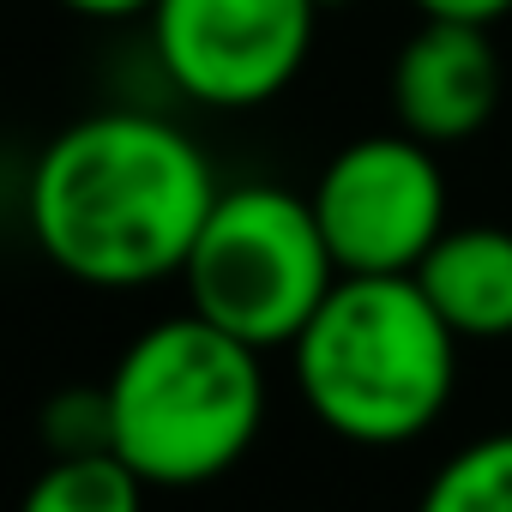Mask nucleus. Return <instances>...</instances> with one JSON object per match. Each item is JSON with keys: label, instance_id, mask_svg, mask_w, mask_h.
I'll use <instances>...</instances> for the list:
<instances>
[{"label": "nucleus", "instance_id": "nucleus-5", "mask_svg": "<svg viewBox=\"0 0 512 512\" xmlns=\"http://www.w3.org/2000/svg\"><path fill=\"white\" fill-rule=\"evenodd\" d=\"M308 211L338 278H410L446 229V175L434 145L410 133H368L320 169Z\"/></svg>", "mask_w": 512, "mask_h": 512}, {"label": "nucleus", "instance_id": "nucleus-11", "mask_svg": "<svg viewBox=\"0 0 512 512\" xmlns=\"http://www.w3.org/2000/svg\"><path fill=\"white\" fill-rule=\"evenodd\" d=\"M422 19H446V25H500L512 13V0H410Z\"/></svg>", "mask_w": 512, "mask_h": 512}, {"label": "nucleus", "instance_id": "nucleus-3", "mask_svg": "<svg viewBox=\"0 0 512 512\" xmlns=\"http://www.w3.org/2000/svg\"><path fill=\"white\" fill-rule=\"evenodd\" d=\"M109 452L145 488H199L241 464L266 422L260 350L199 314L145 326L103 380Z\"/></svg>", "mask_w": 512, "mask_h": 512}, {"label": "nucleus", "instance_id": "nucleus-7", "mask_svg": "<svg viewBox=\"0 0 512 512\" xmlns=\"http://www.w3.org/2000/svg\"><path fill=\"white\" fill-rule=\"evenodd\" d=\"M392 109L398 133L422 145H458L482 133L500 109V55L488 25L422 19V31L392 61Z\"/></svg>", "mask_w": 512, "mask_h": 512}, {"label": "nucleus", "instance_id": "nucleus-8", "mask_svg": "<svg viewBox=\"0 0 512 512\" xmlns=\"http://www.w3.org/2000/svg\"><path fill=\"white\" fill-rule=\"evenodd\" d=\"M410 284L428 296V308L458 344L512 338V229H440L434 247L416 260Z\"/></svg>", "mask_w": 512, "mask_h": 512}, {"label": "nucleus", "instance_id": "nucleus-6", "mask_svg": "<svg viewBox=\"0 0 512 512\" xmlns=\"http://www.w3.org/2000/svg\"><path fill=\"white\" fill-rule=\"evenodd\" d=\"M151 49L205 109H260L314 49V0H151Z\"/></svg>", "mask_w": 512, "mask_h": 512}, {"label": "nucleus", "instance_id": "nucleus-2", "mask_svg": "<svg viewBox=\"0 0 512 512\" xmlns=\"http://www.w3.org/2000/svg\"><path fill=\"white\" fill-rule=\"evenodd\" d=\"M290 356L308 410L350 446L428 434L458 386V338L410 278H338Z\"/></svg>", "mask_w": 512, "mask_h": 512}, {"label": "nucleus", "instance_id": "nucleus-12", "mask_svg": "<svg viewBox=\"0 0 512 512\" xmlns=\"http://www.w3.org/2000/svg\"><path fill=\"white\" fill-rule=\"evenodd\" d=\"M67 13H79V19H97V25H115V19H139V13H151V0H61Z\"/></svg>", "mask_w": 512, "mask_h": 512}, {"label": "nucleus", "instance_id": "nucleus-4", "mask_svg": "<svg viewBox=\"0 0 512 512\" xmlns=\"http://www.w3.org/2000/svg\"><path fill=\"white\" fill-rule=\"evenodd\" d=\"M187 314L229 332L247 350H290L308 314L338 284V266L320 241L308 193L241 181L217 187L187 260Z\"/></svg>", "mask_w": 512, "mask_h": 512}, {"label": "nucleus", "instance_id": "nucleus-10", "mask_svg": "<svg viewBox=\"0 0 512 512\" xmlns=\"http://www.w3.org/2000/svg\"><path fill=\"white\" fill-rule=\"evenodd\" d=\"M416 512H512V428L452 452L428 476Z\"/></svg>", "mask_w": 512, "mask_h": 512}, {"label": "nucleus", "instance_id": "nucleus-9", "mask_svg": "<svg viewBox=\"0 0 512 512\" xmlns=\"http://www.w3.org/2000/svg\"><path fill=\"white\" fill-rule=\"evenodd\" d=\"M19 512H145V482L103 452H55L25 488Z\"/></svg>", "mask_w": 512, "mask_h": 512}, {"label": "nucleus", "instance_id": "nucleus-1", "mask_svg": "<svg viewBox=\"0 0 512 512\" xmlns=\"http://www.w3.org/2000/svg\"><path fill=\"white\" fill-rule=\"evenodd\" d=\"M217 199L205 151L163 115L103 109L61 127L25 187L43 260L97 290H139L181 272Z\"/></svg>", "mask_w": 512, "mask_h": 512}, {"label": "nucleus", "instance_id": "nucleus-13", "mask_svg": "<svg viewBox=\"0 0 512 512\" xmlns=\"http://www.w3.org/2000/svg\"><path fill=\"white\" fill-rule=\"evenodd\" d=\"M326 7H350V0H314V13H326Z\"/></svg>", "mask_w": 512, "mask_h": 512}]
</instances>
